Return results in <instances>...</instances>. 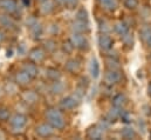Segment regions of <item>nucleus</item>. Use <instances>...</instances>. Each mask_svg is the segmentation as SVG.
Masks as SVG:
<instances>
[{
  "label": "nucleus",
  "mask_w": 151,
  "mask_h": 140,
  "mask_svg": "<svg viewBox=\"0 0 151 140\" xmlns=\"http://www.w3.org/2000/svg\"><path fill=\"white\" fill-rule=\"evenodd\" d=\"M21 97H22V100L28 105H34L39 100L38 93L34 91H25Z\"/></svg>",
  "instance_id": "obj_10"
},
{
  "label": "nucleus",
  "mask_w": 151,
  "mask_h": 140,
  "mask_svg": "<svg viewBox=\"0 0 151 140\" xmlns=\"http://www.w3.org/2000/svg\"><path fill=\"white\" fill-rule=\"evenodd\" d=\"M99 2L107 11H115L116 7H117V1L116 0H99Z\"/></svg>",
  "instance_id": "obj_21"
},
{
  "label": "nucleus",
  "mask_w": 151,
  "mask_h": 140,
  "mask_svg": "<svg viewBox=\"0 0 151 140\" xmlns=\"http://www.w3.org/2000/svg\"><path fill=\"white\" fill-rule=\"evenodd\" d=\"M5 39H6V34H5V32H4V31H0V42H2Z\"/></svg>",
  "instance_id": "obj_35"
},
{
  "label": "nucleus",
  "mask_w": 151,
  "mask_h": 140,
  "mask_svg": "<svg viewBox=\"0 0 151 140\" xmlns=\"http://www.w3.org/2000/svg\"><path fill=\"white\" fill-rule=\"evenodd\" d=\"M87 137L90 139H102L103 138V128L100 126L90 127L87 132Z\"/></svg>",
  "instance_id": "obj_14"
},
{
  "label": "nucleus",
  "mask_w": 151,
  "mask_h": 140,
  "mask_svg": "<svg viewBox=\"0 0 151 140\" xmlns=\"http://www.w3.org/2000/svg\"><path fill=\"white\" fill-rule=\"evenodd\" d=\"M78 105V98H76L74 96H69V97H66L61 100L60 103V107L62 109H66V111H70V109H74L76 106Z\"/></svg>",
  "instance_id": "obj_5"
},
{
  "label": "nucleus",
  "mask_w": 151,
  "mask_h": 140,
  "mask_svg": "<svg viewBox=\"0 0 151 140\" xmlns=\"http://www.w3.org/2000/svg\"><path fill=\"white\" fill-rule=\"evenodd\" d=\"M32 78L25 72V71H21V72H18L15 74V84L17 85H20V86H26L31 82Z\"/></svg>",
  "instance_id": "obj_11"
},
{
  "label": "nucleus",
  "mask_w": 151,
  "mask_h": 140,
  "mask_svg": "<svg viewBox=\"0 0 151 140\" xmlns=\"http://www.w3.org/2000/svg\"><path fill=\"white\" fill-rule=\"evenodd\" d=\"M114 30H115V32L117 33V34L119 35L121 38L123 36V35H125L128 32H129V27H128V25L124 23V21H119V23H117V24H115V26H114Z\"/></svg>",
  "instance_id": "obj_17"
},
{
  "label": "nucleus",
  "mask_w": 151,
  "mask_h": 140,
  "mask_svg": "<svg viewBox=\"0 0 151 140\" xmlns=\"http://www.w3.org/2000/svg\"><path fill=\"white\" fill-rule=\"evenodd\" d=\"M73 48H74V45L72 44V41H70V40L63 44V51H65L66 53H72Z\"/></svg>",
  "instance_id": "obj_33"
},
{
  "label": "nucleus",
  "mask_w": 151,
  "mask_h": 140,
  "mask_svg": "<svg viewBox=\"0 0 151 140\" xmlns=\"http://www.w3.org/2000/svg\"><path fill=\"white\" fill-rule=\"evenodd\" d=\"M46 119L48 120V124L55 130H62L66 126V121L63 118V114L60 109L55 107H50L46 111Z\"/></svg>",
  "instance_id": "obj_1"
},
{
  "label": "nucleus",
  "mask_w": 151,
  "mask_h": 140,
  "mask_svg": "<svg viewBox=\"0 0 151 140\" xmlns=\"http://www.w3.org/2000/svg\"><path fill=\"white\" fill-rule=\"evenodd\" d=\"M89 70H90L91 77H93L94 79L99 78V75H100V64H99L97 59H95V58H93V59H91V61H90V67H89Z\"/></svg>",
  "instance_id": "obj_18"
},
{
  "label": "nucleus",
  "mask_w": 151,
  "mask_h": 140,
  "mask_svg": "<svg viewBox=\"0 0 151 140\" xmlns=\"http://www.w3.org/2000/svg\"><path fill=\"white\" fill-rule=\"evenodd\" d=\"M70 41L74 45V47L81 50V51H86L89 48V41L88 39L82 34V33H76L74 32L70 36Z\"/></svg>",
  "instance_id": "obj_2"
},
{
  "label": "nucleus",
  "mask_w": 151,
  "mask_h": 140,
  "mask_svg": "<svg viewBox=\"0 0 151 140\" xmlns=\"http://www.w3.org/2000/svg\"><path fill=\"white\" fill-rule=\"evenodd\" d=\"M39 1H40V2H42V1H45V0H39Z\"/></svg>",
  "instance_id": "obj_40"
},
{
  "label": "nucleus",
  "mask_w": 151,
  "mask_h": 140,
  "mask_svg": "<svg viewBox=\"0 0 151 140\" xmlns=\"http://www.w3.org/2000/svg\"><path fill=\"white\" fill-rule=\"evenodd\" d=\"M35 132H37V134H38L39 137H41V138H48V137L53 136L54 128L49 124H41V125H39L38 127H37Z\"/></svg>",
  "instance_id": "obj_7"
},
{
  "label": "nucleus",
  "mask_w": 151,
  "mask_h": 140,
  "mask_svg": "<svg viewBox=\"0 0 151 140\" xmlns=\"http://www.w3.org/2000/svg\"><path fill=\"white\" fill-rule=\"evenodd\" d=\"M0 9L7 14H13L18 9V4L15 0H0Z\"/></svg>",
  "instance_id": "obj_4"
},
{
  "label": "nucleus",
  "mask_w": 151,
  "mask_h": 140,
  "mask_svg": "<svg viewBox=\"0 0 151 140\" xmlns=\"http://www.w3.org/2000/svg\"><path fill=\"white\" fill-rule=\"evenodd\" d=\"M121 136L124 139H134V138H136V132L131 127H124L121 131Z\"/></svg>",
  "instance_id": "obj_24"
},
{
  "label": "nucleus",
  "mask_w": 151,
  "mask_h": 140,
  "mask_svg": "<svg viewBox=\"0 0 151 140\" xmlns=\"http://www.w3.org/2000/svg\"><path fill=\"white\" fill-rule=\"evenodd\" d=\"M11 118V113L7 108H0V121H7Z\"/></svg>",
  "instance_id": "obj_27"
},
{
  "label": "nucleus",
  "mask_w": 151,
  "mask_h": 140,
  "mask_svg": "<svg viewBox=\"0 0 151 140\" xmlns=\"http://www.w3.org/2000/svg\"><path fill=\"white\" fill-rule=\"evenodd\" d=\"M2 94H4V88L0 86V98H1V96H2Z\"/></svg>",
  "instance_id": "obj_38"
},
{
  "label": "nucleus",
  "mask_w": 151,
  "mask_h": 140,
  "mask_svg": "<svg viewBox=\"0 0 151 140\" xmlns=\"http://www.w3.org/2000/svg\"><path fill=\"white\" fill-rule=\"evenodd\" d=\"M148 94L151 97V82L149 84V86H148Z\"/></svg>",
  "instance_id": "obj_37"
},
{
  "label": "nucleus",
  "mask_w": 151,
  "mask_h": 140,
  "mask_svg": "<svg viewBox=\"0 0 151 140\" xmlns=\"http://www.w3.org/2000/svg\"><path fill=\"white\" fill-rule=\"evenodd\" d=\"M55 8V5H54V1L52 0H45L41 2V7H40V11L43 13V14H49L50 12H53Z\"/></svg>",
  "instance_id": "obj_16"
},
{
  "label": "nucleus",
  "mask_w": 151,
  "mask_h": 140,
  "mask_svg": "<svg viewBox=\"0 0 151 140\" xmlns=\"http://www.w3.org/2000/svg\"><path fill=\"white\" fill-rule=\"evenodd\" d=\"M122 39H123L124 45H127V46H129V47L132 46V42H134V40H132V34H130V33L128 32L127 34L122 36Z\"/></svg>",
  "instance_id": "obj_29"
},
{
  "label": "nucleus",
  "mask_w": 151,
  "mask_h": 140,
  "mask_svg": "<svg viewBox=\"0 0 151 140\" xmlns=\"http://www.w3.org/2000/svg\"><path fill=\"white\" fill-rule=\"evenodd\" d=\"M9 124L13 130H22L27 125V118L24 114H14L9 118Z\"/></svg>",
  "instance_id": "obj_3"
},
{
  "label": "nucleus",
  "mask_w": 151,
  "mask_h": 140,
  "mask_svg": "<svg viewBox=\"0 0 151 140\" xmlns=\"http://www.w3.org/2000/svg\"><path fill=\"white\" fill-rule=\"evenodd\" d=\"M29 59L33 61V63H35V64H38V63H41L43 59H45V57H46V53H45V51L42 50V48H40V47H35V48H33V50H31V52H29Z\"/></svg>",
  "instance_id": "obj_8"
},
{
  "label": "nucleus",
  "mask_w": 151,
  "mask_h": 140,
  "mask_svg": "<svg viewBox=\"0 0 151 140\" xmlns=\"http://www.w3.org/2000/svg\"><path fill=\"white\" fill-rule=\"evenodd\" d=\"M150 72H151V69H150Z\"/></svg>",
  "instance_id": "obj_42"
},
{
  "label": "nucleus",
  "mask_w": 151,
  "mask_h": 140,
  "mask_svg": "<svg viewBox=\"0 0 151 140\" xmlns=\"http://www.w3.org/2000/svg\"><path fill=\"white\" fill-rule=\"evenodd\" d=\"M121 78H122V74L118 70H109L104 75V80L108 85H115L119 82Z\"/></svg>",
  "instance_id": "obj_6"
},
{
  "label": "nucleus",
  "mask_w": 151,
  "mask_h": 140,
  "mask_svg": "<svg viewBox=\"0 0 151 140\" xmlns=\"http://www.w3.org/2000/svg\"><path fill=\"white\" fill-rule=\"evenodd\" d=\"M150 137H151V133H150Z\"/></svg>",
  "instance_id": "obj_41"
},
{
  "label": "nucleus",
  "mask_w": 151,
  "mask_h": 140,
  "mask_svg": "<svg viewBox=\"0 0 151 140\" xmlns=\"http://www.w3.org/2000/svg\"><path fill=\"white\" fill-rule=\"evenodd\" d=\"M63 90H65V85H63L61 81H59V80L53 81V84H52L50 87H49V91H50L53 94H60V93L63 92Z\"/></svg>",
  "instance_id": "obj_19"
},
{
  "label": "nucleus",
  "mask_w": 151,
  "mask_h": 140,
  "mask_svg": "<svg viewBox=\"0 0 151 140\" xmlns=\"http://www.w3.org/2000/svg\"><path fill=\"white\" fill-rule=\"evenodd\" d=\"M99 45H100V48L103 50V51H108L111 48V45H113V40L107 33H102V34L99 36Z\"/></svg>",
  "instance_id": "obj_9"
},
{
  "label": "nucleus",
  "mask_w": 151,
  "mask_h": 140,
  "mask_svg": "<svg viewBox=\"0 0 151 140\" xmlns=\"http://www.w3.org/2000/svg\"><path fill=\"white\" fill-rule=\"evenodd\" d=\"M22 71H25L32 79L35 78L39 73L38 66H37L35 63H33V61H31V63H25V64L22 65Z\"/></svg>",
  "instance_id": "obj_12"
},
{
  "label": "nucleus",
  "mask_w": 151,
  "mask_h": 140,
  "mask_svg": "<svg viewBox=\"0 0 151 140\" xmlns=\"http://www.w3.org/2000/svg\"><path fill=\"white\" fill-rule=\"evenodd\" d=\"M65 69L68 71V72H70V73H75L80 69V64H78V61L75 60V59H70V60H68L66 63Z\"/></svg>",
  "instance_id": "obj_22"
},
{
  "label": "nucleus",
  "mask_w": 151,
  "mask_h": 140,
  "mask_svg": "<svg viewBox=\"0 0 151 140\" xmlns=\"http://www.w3.org/2000/svg\"><path fill=\"white\" fill-rule=\"evenodd\" d=\"M78 4V0H62V5L67 8H75Z\"/></svg>",
  "instance_id": "obj_30"
},
{
  "label": "nucleus",
  "mask_w": 151,
  "mask_h": 140,
  "mask_svg": "<svg viewBox=\"0 0 151 140\" xmlns=\"http://www.w3.org/2000/svg\"><path fill=\"white\" fill-rule=\"evenodd\" d=\"M99 28H100V31H101L102 33H107V34H108V32L110 31V27H109L108 23H106V21H100Z\"/></svg>",
  "instance_id": "obj_31"
},
{
  "label": "nucleus",
  "mask_w": 151,
  "mask_h": 140,
  "mask_svg": "<svg viewBox=\"0 0 151 140\" xmlns=\"http://www.w3.org/2000/svg\"><path fill=\"white\" fill-rule=\"evenodd\" d=\"M0 26L4 28H14L15 23L12 19V17H9V14L5 13V14H0Z\"/></svg>",
  "instance_id": "obj_13"
},
{
  "label": "nucleus",
  "mask_w": 151,
  "mask_h": 140,
  "mask_svg": "<svg viewBox=\"0 0 151 140\" xmlns=\"http://www.w3.org/2000/svg\"><path fill=\"white\" fill-rule=\"evenodd\" d=\"M123 4L127 8L129 9H135L138 5V1L137 0H123Z\"/></svg>",
  "instance_id": "obj_28"
},
{
  "label": "nucleus",
  "mask_w": 151,
  "mask_h": 140,
  "mask_svg": "<svg viewBox=\"0 0 151 140\" xmlns=\"http://www.w3.org/2000/svg\"><path fill=\"white\" fill-rule=\"evenodd\" d=\"M107 64H108L109 70H118L119 69V65H118L119 63H118V60L116 58L110 57V59H107Z\"/></svg>",
  "instance_id": "obj_26"
},
{
  "label": "nucleus",
  "mask_w": 151,
  "mask_h": 140,
  "mask_svg": "<svg viewBox=\"0 0 151 140\" xmlns=\"http://www.w3.org/2000/svg\"><path fill=\"white\" fill-rule=\"evenodd\" d=\"M45 48L48 51V52H53L54 50H55V47H56V45H55V42L53 41V40H47V41H45Z\"/></svg>",
  "instance_id": "obj_32"
},
{
  "label": "nucleus",
  "mask_w": 151,
  "mask_h": 140,
  "mask_svg": "<svg viewBox=\"0 0 151 140\" xmlns=\"http://www.w3.org/2000/svg\"><path fill=\"white\" fill-rule=\"evenodd\" d=\"M119 117H121L122 121H124V122H130V115H129L128 112L121 111V112H119Z\"/></svg>",
  "instance_id": "obj_34"
},
{
  "label": "nucleus",
  "mask_w": 151,
  "mask_h": 140,
  "mask_svg": "<svg viewBox=\"0 0 151 140\" xmlns=\"http://www.w3.org/2000/svg\"><path fill=\"white\" fill-rule=\"evenodd\" d=\"M46 77H47L49 80L55 81V80H60V78H61V73L56 70V69H52V67H49V69H47V71H46Z\"/></svg>",
  "instance_id": "obj_20"
},
{
  "label": "nucleus",
  "mask_w": 151,
  "mask_h": 140,
  "mask_svg": "<svg viewBox=\"0 0 151 140\" xmlns=\"http://www.w3.org/2000/svg\"><path fill=\"white\" fill-rule=\"evenodd\" d=\"M76 20H78V21H87L88 23V13H87V11L83 7L77 11V13H76Z\"/></svg>",
  "instance_id": "obj_25"
},
{
  "label": "nucleus",
  "mask_w": 151,
  "mask_h": 140,
  "mask_svg": "<svg viewBox=\"0 0 151 140\" xmlns=\"http://www.w3.org/2000/svg\"><path fill=\"white\" fill-rule=\"evenodd\" d=\"M113 104L115 107L117 108H122L123 106L127 104V98L124 94H117L116 97H114L113 99Z\"/></svg>",
  "instance_id": "obj_23"
},
{
  "label": "nucleus",
  "mask_w": 151,
  "mask_h": 140,
  "mask_svg": "<svg viewBox=\"0 0 151 140\" xmlns=\"http://www.w3.org/2000/svg\"><path fill=\"white\" fill-rule=\"evenodd\" d=\"M25 2V5H29V0H22Z\"/></svg>",
  "instance_id": "obj_39"
},
{
  "label": "nucleus",
  "mask_w": 151,
  "mask_h": 140,
  "mask_svg": "<svg viewBox=\"0 0 151 140\" xmlns=\"http://www.w3.org/2000/svg\"><path fill=\"white\" fill-rule=\"evenodd\" d=\"M73 30L76 33H86L89 31V24L87 21H78L76 20V23L73 24Z\"/></svg>",
  "instance_id": "obj_15"
},
{
  "label": "nucleus",
  "mask_w": 151,
  "mask_h": 140,
  "mask_svg": "<svg viewBox=\"0 0 151 140\" xmlns=\"http://www.w3.org/2000/svg\"><path fill=\"white\" fill-rule=\"evenodd\" d=\"M147 45H148V47H149V48H151V35L147 39Z\"/></svg>",
  "instance_id": "obj_36"
}]
</instances>
